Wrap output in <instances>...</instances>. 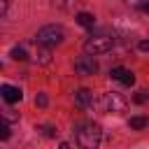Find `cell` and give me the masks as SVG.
<instances>
[{"instance_id": "cell-2", "label": "cell", "mask_w": 149, "mask_h": 149, "mask_svg": "<svg viewBox=\"0 0 149 149\" xmlns=\"http://www.w3.org/2000/svg\"><path fill=\"white\" fill-rule=\"evenodd\" d=\"M63 37H65V30H63L61 26H44V28H40V30H37L35 42H37L40 47L51 49V47L61 44V42H63Z\"/></svg>"}, {"instance_id": "cell-4", "label": "cell", "mask_w": 149, "mask_h": 149, "mask_svg": "<svg viewBox=\"0 0 149 149\" xmlns=\"http://www.w3.org/2000/svg\"><path fill=\"white\" fill-rule=\"evenodd\" d=\"M112 47H114V40H112V37H105V35H98V37H88V40L84 42V51H86L88 56L107 54Z\"/></svg>"}, {"instance_id": "cell-3", "label": "cell", "mask_w": 149, "mask_h": 149, "mask_svg": "<svg viewBox=\"0 0 149 149\" xmlns=\"http://www.w3.org/2000/svg\"><path fill=\"white\" fill-rule=\"evenodd\" d=\"M100 107H102V112H109V114H121V112H126V107H128V100H126L121 93H116V91H109V93H105V95H102V100H100Z\"/></svg>"}, {"instance_id": "cell-13", "label": "cell", "mask_w": 149, "mask_h": 149, "mask_svg": "<svg viewBox=\"0 0 149 149\" xmlns=\"http://www.w3.org/2000/svg\"><path fill=\"white\" fill-rule=\"evenodd\" d=\"M12 58H14V61H26L28 54H26L23 47H14V49H12Z\"/></svg>"}, {"instance_id": "cell-10", "label": "cell", "mask_w": 149, "mask_h": 149, "mask_svg": "<svg viewBox=\"0 0 149 149\" xmlns=\"http://www.w3.org/2000/svg\"><path fill=\"white\" fill-rule=\"evenodd\" d=\"M128 126L130 128H135V130H142V128H147L149 126V116H130V121H128Z\"/></svg>"}, {"instance_id": "cell-15", "label": "cell", "mask_w": 149, "mask_h": 149, "mask_svg": "<svg viewBox=\"0 0 149 149\" xmlns=\"http://www.w3.org/2000/svg\"><path fill=\"white\" fill-rule=\"evenodd\" d=\"M2 119L5 121H19V114L14 109H2Z\"/></svg>"}, {"instance_id": "cell-19", "label": "cell", "mask_w": 149, "mask_h": 149, "mask_svg": "<svg viewBox=\"0 0 149 149\" xmlns=\"http://www.w3.org/2000/svg\"><path fill=\"white\" fill-rule=\"evenodd\" d=\"M140 9H144V12H149V2H140Z\"/></svg>"}, {"instance_id": "cell-8", "label": "cell", "mask_w": 149, "mask_h": 149, "mask_svg": "<svg viewBox=\"0 0 149 149\" xmlns=\"http://www.w3.org/2000/svg\"><path fill=\"white\" fill-rule=\"evenodd\" d=\"M74 105H77V107H91V105H93V93H91L88 88H79V91L74 93Z\"/></svg>"}, {"instance_id": "cell-9", "label": "cell", "mask_w": 149, "mask_h": 149, "mask_svg": "<svg viewBox=\"0 0 149 149\" xmlns=\"http://www.w3.org/2000/svg\"><path fill=\"white\" fill-rule=\"evenodd\" d=\"M77 23H79V26H84V28H93L95 16H93V14H88V12H79V14H77Z\"/></svg>"}, {"instance_id": "cell-17", "label": "cell", "mask_w": 149, "mask_h": 149, "mask_svg": "<svg viewBox=\"0 0 149 149\" xmlns=\"http://www.w3.org/2000/svg\"><path fill=\"white\" fill-rule=\"evenodd\" d=\"M35 105H37V107H47V95H44V93H37Z\"/></svg>"}, {"instance_id": "cell-16", "label": "cell", "mask_w": 149, "mask_h": 149, "mask_svg": "<svg viewBox=\"0 0 149 149\" xmlns=\"http://www.w3.org/2000/svg\"><path fill=\"white\" fill-rule=\"evenodd\" d=\"M0 137H2V140H7V137H9V126H7V121H2V123H0Z\"/></svg>"}, {"instance_id": "cell-12", "label": "cell", "mask_w": 149, "mask_h": 149, "mask_svg": "<svg viewBox=\"0 0 149 149\" xmlns=\"http://www.w3.org/2000/svg\"><path fill=\"white\" fill-rule=\"evenodd\" d=\"M37 130H40V133H42L44 137H56V128H54L51 123H42V126H40Z\"/></svg>"}, {"instance_id": "cell-20", "label": "cell", "mask_w": 149, "mask_h": 149, "mask_svg": "<svg viewBox=\"0 0 149 149\" xmlns=\"http://www.w3.org/2000/svg\"><path fill=\"white\" fill-rule=\"evenodd\" d=\"M58 149H70V144H68V142H61V144H58Z\"/></svg>"}, {"instance_id": "cell-6", "label": "cell", "mask_w": 149, "mask_h": 149, "mask_svg": "<svg viewBox=\"0 0 149 149\" xmlns=\"http://www.w3.org/2000/svg\"><path fill=\"white\" fill-rule=\"evenodd\" d=\"M109 77L116 79V81H121V84H126V86H133L135 84V74L130 70H126V68H112L109 70Z\"/></svg>"}, {"instance_id": "cell-11", "label": "cell", "mask_w": 149, "mask_h": 149, "mask_svg": "<svg viewBox=\"0 0 149 149\" xmlns=\"http://www.w3.org/2000/svg\"><path fill=\"white\" fill-rule=\"evenodd\" d=\"M37 61H40L42 65H47V63H51V51H49L47 47H42V49H37Z\"/></svg>"}, {"instance_id": "cell-7", "label": "cell", "mask_w": 149, "mask_h": 149, "mask_svg": "<svg viewBox=\"0 0 149 149\" xmlns=\"http://www.w3.org/2000/svg\"><path fill=\"white\" fill-rule=\"evenodd\" d=\"M0 95H2V100H5V102H19V100L23 98L21 88L9 86V84H2V86H0Z\"/></svg>"}, {"instance_id": "cell-14", "label": "cell", "mask_w": 149, "mask_h": 149, "mask_svg": "<svg viewBox=\"0 0 149 149\" xmlns=\"http://www.w3.org/2000/svg\"><path fill=\"white\" fill-rule=\"evenodd\" d=\"M133 100H135L137 105H142V102H147V100H149V91H147V88H140V91L135 93V98H133Z\"/></svg>"}, {"instance_id": "cell-5", "label": "cell", "mask_w": 149, "mask_h": 149, "mask_svg": "<svg viewBox=\"0 0 149 149\" xmlns=\"http://www.w3.org/2000/svg\"><path fill=\"white\" fill-rule=\"evenodd\" d=\"M74 70L79 72V74H95L98 72V63H95V58L93 56H79L77 61H74Z\"/></svg>"}, {"instance_id": "cell-1", "label": "cell", "mask_w": 149, "mask_h": 149, "mask_svg": "<svg viewBox=\"0 0 149 149\" xmlns=\"http://www.w3.org/2000/svg\"><path fill=\"white\" fill-rule=\"evenodd\" d=\"M74 130H77L74 135H77V142H79L81 149H98L100 137H102V130H100L98 123H93V121H81Z\"/></svg>"}, {"instance_id": "cell-18", "label": "cell", "mask_w": 149, "mask_h": 149, "mask_svg": "<svg viewBox=\"0 0 149 149\" xmlns=\"http://www.w3.org/2000/svg\"><path fill=\"white\" fill-rule=\"evenodd\" d=\"M137 47H140V51H149V40H142Z\"/></svg>"}]
</instances>
